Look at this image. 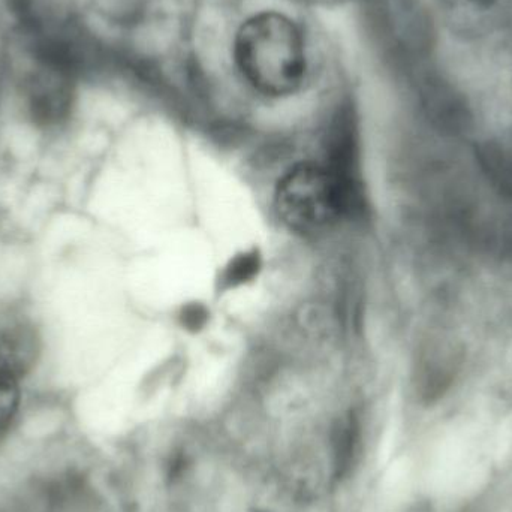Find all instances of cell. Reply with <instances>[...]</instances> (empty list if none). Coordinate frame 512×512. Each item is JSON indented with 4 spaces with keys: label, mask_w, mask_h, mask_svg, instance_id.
Returning <instances> with one entry per match:
<instances>
[{
    "label": "cell",
    "mask_w": 512,
    "mask_h": 512,
    "mask_svg": "<svg viewBox=\"0 0 512 512\" xmlns=\"http://www.w3.org/2000/svg\"><path fill=\"white\" fill-rule=\"evenodd\" d=\"M234 60L249 86L270 98L292 95L306 78L303 33L280 12H259L242 24L234 39Z\"/></svg>",
    "instance_id": "obj_1"
},
{
    "label": "cell",
    "mask_w": 512,
    "mask_h": 512,
    "mask_svg": "<svg viewBox=\"0 0 512 512\" xmlns=\"http://www.w3.org/2000/svg\"><path fill=\"white\" fill-rule=\"evenodd\" d=\"M349 191L336 171L315 164L292 168L277 185L274 206L283 224L297 233L325 230L348 210Z\"/></svg>",
    "instance_id": "obj_2"
},
{
    "label": "cell",
    "mask_w": 512,
    "mask_h": 512,
    "mask_svg": "<svg viewBox=\"0 0 512 512\" xmlns=\"http://www.w3.org/2000/svg\"><path fill=\"white\" fill-rule=\"evenodd\" d=\"M27 110L33 122L57 126L71 111V71L39 60V68L30 75L26 86Z\"/></svg>",
    "instance_id": "obj_3"
},
{
    "label": "cell",
    "mask_w": 512,
    "mask_h": 512,
    "mask_svg": "<svg viewBox=\"0 0 512 512\" xmlns=\"http://www.w3.org/2000/svg\"><path fill=\"white\" fill-rule=\"evenodd\" d=\"M21 370L0 346V444L14 426L21 402Z\"/></svg>",
    "instance_id": "obj_4"
},
{
    "label": "cell",
    "mask_w": 512,
    "mask_h": 512,
    "mask_svg": "<svg viewBox=\"0 0 512 512\" xmlns=\"http://www.w3.org/2000/svg\"><path fill=\"white\" fill-rule=\"evenodd\" d=\"M261 265V255L255 249L234 256L225 265L224 270L221 271V276H219L218 280L219 288L222 291H228V289L246 285V283L251 282V280L258 276Z\"/></svg>",
    "instance_id": "obj_5"
},
{
    "label": "cell",
    "mask_w": 512,
    "mask_h": 512,
    "mask_svg": "<svg viewBox=\"0 0 512 512\" xmlns=\"http://www.w3.org/2000/svg\"><path fill=\"white\" fill-rule=\"evenodd\" d=\"M450 15L466 23H481L502 9L505 0H442Z\"/></svg>",
    "instance_id": "obj_6"
},
{
    "label": "cell",
    "mask_w": 512,
    "mask_h": 512,
    "mask_svg": "<svg viewBox=\"0 0 512 512\" xmlns=\"http://www.w3.org/2000/svg\"><path fill=\"white\" fill-rule=\"evenodd\" d=\"M481 159H483L487 171L492 174L493 180L501 186L502 191L512 197V158L501 150L489 147L484 150Z\"/></svg>",
    "instance_id": "obj_7"
},
{
    "label": "cell",
    "mask_w": 512,
    "mask_h": 512,
    "mask_svg": "<svg viewBox=\"0 0 512 512\" xmlns=\"http://www.w3.org/2000/svg\"><path fill=\"white\" fill-rule=\"evenodd\" d=\"M206 319V309L203 306H198V304H191L183 310L182 322L189 330H198V328L203 327Z\"/></svg>",
    "instance_id": "obj_8"
}]
</instances>
